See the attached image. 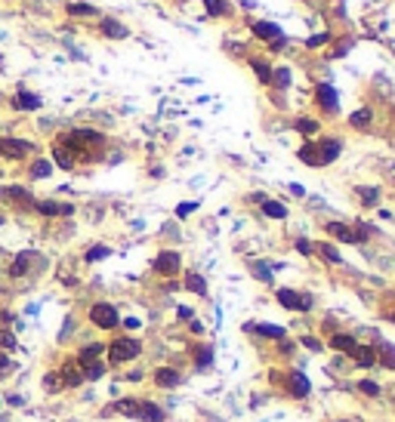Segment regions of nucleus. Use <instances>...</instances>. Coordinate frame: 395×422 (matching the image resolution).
Here are the masks:
<instances>
[{
    "instance_id": "1",
    "label": "nucleus",
    "mask_w": 395,
    "mask_h": 422,
    "mask_svg": "<svg viewBox=\"0 0 395 422\" xmlns=\"http://www.w3.org/2000/svg\"><path fill=\"white\" fill-rule=\"evenodd\" d=\"M59 145H65V148L74 154V151H84L86 145H102V133H96V130H71Z\"/></svg>"
},
{
    "instance_id": "43",
    "label": "nucleus",
    "mask_w": 395,
    "mask_h": 422,
    "mask_svg": "<svg viewBox=\"0 0 395 422\" xmlns=\"http://www.w3.org/2000/svg\"><path fill=\"white\" fill-rule=\"evenodd\" d=\"M50 170H52V167H50V160H38V163L31 167V173L38 176V179H46V176H50Z\"/></svg>"
},
{
    "instance_id": "18",
    "label": "nucleus",
    "mask_w": 395,
    "mask_h": 422,
    "mask_svg": "<svg viewBox=\"0 0 395 422\" xmlns=\"http://www.w3.org/2000/svg\"><path fill=\"white\" fill-rule=\"evenodd\" d=\"M154 382L160 385V389H173V385H179V373L170 370V367H160V370L154 373Z\"/></svg>"
},
{
    "instance_id": "16",
    "label": "nucleus",
    "mask_w": 395,
    "mask_h": 422,
    "mask_svg": "<svg viewBox=\"0 0 395 422\" xmlns=\"http://www.w3.org/2000/svg\"><path fill=\"white\" fill-rule=\"evenodd\" d=\"M370 120H374V111H370V108H358L355 114H349V126H352V130H368Z\"/></svg>"
},
{
    "instance_id": "27",
    "label": "nucleus",
    "mask_w": 395,
    "mask_h": 422,
    "mask_svg": "<svg viewBox=\"0 0 395 422\" xmlns=\"http://www.w3.org/2000/svg\"><path fill=\"white\" fill-rule=\"evenodd\" d=\"M330 345L336 348V352H346V355H352V352H355V339H352V336H346V333H336V336L330 339Z\"/></svg>"
},
{
    "instance_id": "35",
    "label": "nucleus",
    "mask_w": 395,
    "mask_h": 422,
    "mask_svg": "<svg viewBox=\"0 0 395 422\" xmlns=\"http://www.w3.org/2000/svg\"><path fill=\"white\" fill-rule=\"evenodd\" d=\"M358 197H362L368 207H374L376 200H380V188H374V185H362V188H358Z\"/></svg>"
},
{
    "instance_id": "56",
    "label": "nucleus",
    "mask_w": 395,
    "mask_h": 422,
    "mask_svg": "<svg viewBox=\"0 0 395 422\" xmlns=\"http://www.w3.org/2000/svg\"><path fill=\"white\" fill-rule=\"evenodd\" d=\"M0 222H4V219H0Z\"/></svg>"
},
{
    "instance_id": "33",
    "label": "nucleus",
    "mask_w": 395,
    "mask_h": 422,
    "mask_svg": "<svg viewBox=\"0 0 395 422\" xmlns=\"http://www.w3.org/2000/svg\"><path fill=\"white\" fill-rule=\"evenodd\" d=\"M139 404L142 401H133V398H124V401H118V413H124V416H139Z\"/></svg>"
},
{
    "instance_id": "24",
    "label": "nucleus",
    "mask_w": 395,
    "mask_h": 422,
    "mask_svg": "<svg viewBox=\"0 0 395 422\" xmlns=\"http://www.w3.org/2000/svg\"><path fill=\"white\" fill-rule=\"evenodd\" d=\"M268 86H275V89H287L290 86V68L281 65V68H272V83Z\"/></svg>"
},
{
    "instance_id": "11",
    "label": "nucleus",
    "mask_w": 395,
    "mask_h": 422,
    "mask_svg": "<svg viewBox=\"0 0 395 422\" xmlns=\"http://www.w3.org/2000/svg\"><path fill=\"white\" fill-rule=\"evenodd\" d=\"M99 28H102L105 37H114V40H127V37H130L127 25H120L118 19H102V22H99Z\"/></svg>"
},
{
    "instance_id": "30",
    "label": "nucleus",
    "mask_w": 395,
    "mask_h": 422,
    "mask_svg": "<svg viewBox=\"0 0 395 422\" xmlns=\"http://www.w3.org/2000/svg\"><path fill=\"white\" fill-rule=\"evenodd\" d=\"M28 262H31V253H19L16 262L10 265V274H12V278H22V274L28 271Z\"/></svg>"
},
{
    "instance_id": "4",
    "label": "nucleus",
    "mask_w": 395,
    "mask_h": 422,
    "mask_svg": "<svg viewBox=\"0 0 395 422\" xmlns=\"http://www.w3.org/2000/svg\"><path fill=\"white\" fill-rule=\"evenodd\" d=\"M90 321H93L96 327H102V330H112V327H118V311L108 302H96L93 308H90Z\"/></svg>"
},
{
    "instance_id": "12",
    "label": "nucleus",
    "mask_w": 395,
    "mask_h": 422,
    "mask_svg": "<svg viewBox=\"0 0 395 422\" xmlns=\"http://www.w3.org/2000/svg\"><path fill=\"white\" fill-rule=\"evenodd\" d=\"M204 6L210 19H232V12H235L228 0H204Z\"/></svg>"
},
{
    "instance_id": "41",
    "label": "nucleus",
    "mask_w": 395,
    "mask_h": 422,
    "mask_svg": "<svg viewBox=\"0 0 395 422\" xmlns=\"http://www.w3.org/2000/svg\"><path fill=\"white\" fill-rule=\"evenodd\" d=\"M194 210H198V200H186V204H179V207H176V216H179V219H188Z\"/></svg>"
},
{
    "instance_id": "32",
    "label": "nucleus",
    "mask_w": 395,
    "mask_h": 422,
    "mask_svg": "<svg viewBox=\"0 0 395 422\" xmlns=\"http://www.w3.org/2000/svg\"><path fill=\"white\" fill-rule=\"evenodd\" d=\"M186 287H188L192 293H198V296H207V281L201 278V274H188V278H186Z\"/></svg>"
},
{
    "instance_id": "47",
    "label": "nucleus",
    "mask_w": 395,
    "mask_h": 422,
    "mask_svg": "<svg viewBox=\"0 0 395 422\" xmlns=\"http://www.w3.org/2000/svg\"><path fill=\"white\" fill-rule=\"evenodd\" d=\"M213 361V355H210V348H201V355H194V364L198 367H207Z\"/></svg>"
},
{
    "instance_id": "57",
    "label": "nucleus",
    "mask_w": 395,
    "mask_h": 422,
    "mask_svg": "<svg viewBox=\"0 0 395 422\" xmlns=\"http://www.w3.org/2000/svg\"><path fill=\"white\" fill-rule=\"evenodd\" d=\"M340 3H343V0H340Z\"/></svg>"
},
{
    "instance_id": "9",
    "label": "nucleus",
    "mask_w": 395,
    "mask_h": 422,
    "mask_svg": "<svg viewBox=\"0 0 395 422\" xmlns=\"http://www.w3.org/2000/svg\"><path fill=\"white\" fill-rule=\"evenodd\" d=\"M250 31H254V37H256V40H262V43H272L275 37H281V34H284L275 22H268V19L254 22V25H250Z\"/></svg>"
},
{
    "instance_id": "31",
    "label": "nucleus",
    "mask_w": 395,
    "mask_h": 422,
    "mask_svg": "<svg viewBox=\"0 0 395 422\" xmlns=\"http://www.w3.org/2000/svg\"><path fill=\"white\" fill-rule=\"evenodd\" d=\"M330 37H334V34H330L328 28H324V31H315L312 37L306 40V46H309V49H321V46H328V43H330Z\"/></svg>"
},
{
    "instance_id": "15",
    "label": "nucleus",
    "mask_w": 395,
    "mask_h": 422,
    "mask_svg": "<svg viewBox=\"0 0 395 422\" xmlns=\"http://www.w3.org/2000/svg\"><path fill=\"white\" fill-rule=\"evenodd\" d=\"M352 358H355V364H358V367H374V364H376V352H374L370 345H355Z\"/></svg>"
},
{
    "instance_id": "38",
    "label": "nucleus",
    "mask_w": 395,
    "mask_h": 422,
    "mask_svg": "<svg viewBox=\"0 0 395 422\" xmlns=\"http://www.w3.org/2000/svg\"><path fill=\"white\" fill-rule=\"evenodd\" d=\"M108 253H112V250L102 247V244H99V247H90V250H86V262H99V259H105Z\"/></svg>"
},
{
    "instance_id": "49",
    "label": "nucleus",
    "mask_w": 395,
    "mask_h": 422,
    "mask_svg": "<svg viewBox=\"0 0 395 422\" xmlns=\"http://www.w3.org/2000/svg\"><path fill=\"white\" fill-rule=\"evenodd\" d=\"M300 342L306 345V348H312V352H321V342H318V339H312V336H302Z\"/></svg>"
},
{
    "instance_id": "36",
    "label": "nucleus",
    "mask_w": 395,
    "mask_h": 422,
    "mask_svg": "<svg viewBox=\"0 0 395 422\" xmlns=\"http://www.w3.org/2000/svg\"><path fill=\"white\" fill-rule=\"evenodd\" d=\"M102 352H105L102 345H86L84 352H80V364H84V367H86V364H93V361H96V358H99Z\"/></svg>"
},
{
    "instance_id": "26",
    "label": "nucleus",
    "mask_w": 395,
    "mask_h": 422,
    "mask_svg": "<svg viewBox=\"0 0 395 422\" xmlns=\"http://www.w3.org/2000/svg\"><path fill=\"white\" fill-rule=\"evenodd\" d=\"M315 253L321 256V259H328L330 265H340V262H343V256L336 253V247H334V244H318V247H315Z\"/></svg>"
},
{
    "instance_id": "23",
    "label": "nucleus",
    "mask_w": 395,
    "mask_h": 422,
    "mask_svg": "<svg viewBox=\"0 0 395 422\" xmlns=\"http://www.w3.org/2000/svg\"><path fill=\"white\" fill-rule=\"evenodd\" d=\"M290 392H294L296 398H306V395L312 392V385H309V379L302 376V373H290Z\"/></svg>"
},
{
    "instance_id": "39",
    "label": "nucleus",
    "mask_w": 395,
    "mask_h": 422,
    "mask_svg": "<svg viewBox=\"0 0 395 422\" xmlns=\"http://www.w3.org/2000/svg\"><path fill=\"white\" fill-rule=\"evenodd\" d=\"M102 373H105V367H102V364H96V361L84 367V379H102Z\"/></svg>"
},
{
    "instance_id": "3",
    "label": "nucleus",
    "mask_w": 395,
    "mask_h": 422,
    "mask_svg": "<svg viewBox=\"0 0 395 422\" xmlns=\"http://www.w3.org/2000/svg\"><path fill=\"white\" fill-rule=\"evenodd\" d=\"M315 102L321 111H328V114H336L340 111V96H336V89L330 83H318L315 86Z\"/></svg>"
},
{
    "instance_id": "42",
    "label": "nucleus",
    "mask_w": 395,
    "mask_h": 422,
    "mask_svg": "<svg viewBox=\"0 0 395 422\" xmlns=\"http://www.w3.org/2000/svg\"><path fill=\"white\" fill-rule=\"evenodd\" d=\"M380 361L389 367V370H395V345H386L383 352H380Z\"/></svg>"
},
{
    "instance_id": "34",
    "label": "nucleus",
    "mask_w": 395,
    "mask_h": 422,
    "mask_svg": "<svg viewBox=\"0 0 395 422\" xmlns=\"http://www.w3.org/2000/svg\"><path fill=\"white\" fill-rule=\"evenodd\" d=\"M0 194H4V197H12V200H22L25 207H34V200H31V194H28L25 188H4Z\"/></svg>"
},
{
    "instance_id": "21",
    "label": "nucleus",
    "mask_w": 395,
    "mask_h": 422,
    "mask_svg": "<svg viewBox=\"0 0 395 422\" xmlns=\"http://www.w3.org/2000/svg\"><path fill=\"white\" fill-rule=\"evenodd\" d=\"M262 216H268V219H287V207L281 204V200H262Z\"/></svg>"
},
{
    "instance_id": "20",
    "label": "nucleus",
    "mask_w": 395,
    "mask_h": 422,
    "mask_svg": "<svg viewBox=\"0 0 395 422\" xmlns=\"http://www.w3.org/2000/svg\"><path fill=\"white\" fill-rule=\"evenodd\" d=\"M59 376H62V385H80L84 382V370H80V367H74V364H65Z\"/></svg>"
},
{
    "instance_id": "55",
    "label": "nucleus",
    "mask_w": 395,
    "mask_h": 422,
    "mask_svg": "<svg viewBox=\"0 0 395 422\" xmlns=\"http://www.w3.org/2000/svg\"><path fill=\"white\" fill-rule=\"evenodd\" d=\"M340 422H349V419H340Z\"/></svg>"
},
{
    "instance_id": "17",
    "label": "nucleus",
    "mask_w": 395,
    "mask_h": 422,
    "mask_svg": "<svg viewBox=\"0 0 395 422\" xmlns=\"http://www.w3.org/2000/svg\"><path fill=\"white\" fill-rule=\"evenodd\" d=\"M296 157H300L302 163H306V167H321V163H318V148H315V142H306V145H300Z\"/></svg>"
},
{
    "instance_id": "8",
    "label": "nucleus",
    "mask_w": 395,
    "mask_h": 422,
    "mask_svg": "<svg viewBox=\"0 0 395 422\" xmlns=\"http://www.w3.org/2000/svg\"><path fill=\"white\" fill-rule=\"evenodd\" d=\"M179 265H182V259H179V253H173V250L158 253V259H154V271L164 274V278H173V274L179 271Z\"/></svg>"
},
{
    "instance_id": "6",
    "label": "nucleus",
    "mask_w": 395,
    "mask_h": 422,
    "mask_svg": "<svg viewBox=\"0 0 395 422\" xmlns=\"http://www.w3.org/2000/svg\"><path fill=\"white\" fill-rule=\"evenodd\" d=\"M324 231H328L330 237H336V241H343V244H362V241H364V237L358 234L355 225H343V222H328Z\"/></svg>"
},
{
    "instance_id": "19",
    "label": "nucleus",
    "mask_w": 395,
    "mask_h": 422,
    "mask_svg": "<svg viewBox=\"0 0 395 422\" xmlns=\"http://www.w3.org/2000/svg\"><path fill=\"white\" fill-rule=\"evenodd\" d=\"M139 419H146V422H160V419H164V410L154 407L152 401H142V404H139Z\"/></svg>"
},
{
    "instance_id": "53",
    "label": "nucleus",
    "mask_w": 395,
    "mask_h": 422,
    "mask_svg": "<svg viewBox=\"0 0 395 422\" xmlns=\"http://www.w3.org/2000/svg\"><path fill=\"white\" fill-rule=\"evenodd\" d=\"M10 370V361H0V373H6Z\"/></svg>"
},
{
    "instance_id": "29",
    "label": "nucleus",
    "mask_w": 395,
    "mask_h": 422,
    "mask_svg": "<svg viewBox=\"0 0 395 422\" xmlns=\"http://www.w3.org/2000/svg\"><path fill=\"white\" fill-rule=\"evenodd\" d=\"M16 105H19V108H25V111H34V108H40V96L25 93V89H22V93L16 96Z\"/></svg>"
},
{
    "instance_id": "48",
    "label": "nucleus",
    "mask_w": 395,
    "mask_h": 422,
    "mask_svg": "<svg viewBox=\"0 0 395 422\" xmlns=\"http://www.w3.org/2000/svg\"><path fill=\"white\" fill-rule=\"evenodd\" d=\"M284 46H287V37H284V34H281V37H275L272 43H268V49H272V52H281Z\"/></svg>"
},
{
    "instance_id": "2",
    "label": "nucleus",
    "mask_w": 395,
    "mask_h": 422,
    "mask_svg": "<svg viewBox=\"0 0 395 422\" xmlns=\"http://www.w3.org/2000/svg\"><path fill=\"white\" fill-rule=\"evenodd\" d=\"M315 148H318V163L321 167H330V163L340 157V151H343V142L334 139V136H324L321 142H315Z\"/></svg>"
},
{
    "instance_id": "37",
    "label": "nucleus",
    "mask_w": 395,
    "mask_h": 422,
    "mask_svg": "<svg viewBox=\"0 0 395 422\" xmlns=\"http://www.w3.org/2000/svg\"><path fill=\"white\" fill-rule=\"evenodd\" d=\"M296 130H300L302 136H315V133L321 130V126H318L315 120H309V117H302V120H296Z\"/></svg>"
},
{
    "instance_id": "28",
    "label": "nucleus",
    "mask_w": 395,
    "mask_h": 422,
    "mask_svg": "<svg viewBox=\"0 0 395 422\" xmlns=\"http://www.w3.org/2000/svg\"><path fill=\"white\" fill-rule=\"evenodd\" d=\"M68 15H78V19H90V15H99L96 6L90 3H68Z\"/></svg>"
},
{
    "instance_id": "5",
    "label": "nucleus",
    "mask_w": 395,
    "mask_h": 422,
    "mask_svg": "<svg viewBox=\"0 0 395 422\" xmlns=\"http://www.w3.org/2000/svg\"><path fill=\"white\" fill-rule=\"evenodd\" d=\"M112 364H124V361H133L136 355H139V342L136 339H118V342H112Z\"/></svg>"
},
{
    "instance_id": "40",
    "label": "nucleus",
    "mask_w": 395,
    "mask_h": 422,
    "mask_svg": "<svg viewBox=\"0 0 395 422\" xmlns=\"http://www.w3.org/2000/svg\"><path fill=\"white\" fill-rule=\"evenodd\" d=\"M254 274H256V278L260 281H272V265H266V262H254Z\"/></svg>"
},
{
    "instance_id": "44",
    "label": "nucleus",
    "mask_w": 395,
    "mask_h": 422,
    "mask_svg": "<svg viewBox=\"0 0 395 422\" xmlns=\"http://www.w3.org/2000/svg\"><path fill=\"white\" fill-rule=\"evenodd\" d=\"M0 348H6V352H16V336L6 333V330H0Z\"/></svg>"
},
{
    "instance_id": "54",
    "label": "nucleus",
    "mask_w": 395,
    "mask_h": 422,
    "mask_svg": "<svg viewBox=\"0 0 395 422\" xmlns=\"http://www.w3.org/2000/svg\"><path fill=\"white\" fill-rule=\"evenodd\" d=\"M389 321H392V324H395V311H392V315H389Z\"/></svg>"
},
{
    "instance_id": "51",
    "label": "nucleus",
    "mask_w": 395,
    "mask_h": 422,
    "mask_svg": "<svg viewBox=\"0 0 395 422\" xmlns=\"http://www.w3.org/2000/svg\"><path fill=\"white\" fill-rule=\"evenodd\" d=\"M290 194H296V197H302V194H306V188H302V185H296V182H294V185H290Z\"/></svg>"
},
{
    "instance_id": "22",
    "label": "nucleus",
    "mask_w": 395,
    "mask_h": 422,
    "mask_svg": "<svg viewBox=\"0 0 395 422\" xmlns=\"http://www.w3.org/2000/svg\"><path fill=\"white\" fill-rule=\"evenodd\" d=\"M247 330H256L260 336H268V339H284V327L278 324H250Z\"/></svg>"
},
{
    "instance_id": "7",
    "label": "nucleus",
    "mask_w": 395,
    "mask_h": 422,
    "mask_svg": "<svg viewBox=\"0 0 395 422\" xmlns=\"http://www.w3.org/2000/svg\"><path fill=\"white\" fill-rule=\"evenodd\" d=\"M278 302L284 308H290V311H309L312 308V296H300L296 290H278Z\"/></svg>"
},
{
    "instance_id": "14",
    "label": "nucleus",
    "mask_w": 395,
    "mask_h": 422,
    "mask_svg": "<svg viewBox=\"0 0 395 422\" xmlns=\"http://www.w3.org/2000/svg\"><path fill=\"white\" fill-rule=\"evenodd\" d=\"M250 68H254V74H256V80L262 83V86H268V83H272V65H268L266 59H250Z\"/></svg>"
},
{
    "instance_id": "50",
    "label": "nucleus",
    "mask_w": 395,
    "mask_h": 422,
    "mask_svg": "<svg viewBox=\"0 0 395 422\" xmlns=\"http://www.w3.org/2000/svg\"><path fill=\"white\" fill-rule=\"evenodd\" d=\"M46 389H50V392L62 389V379H56V373H50V376H46Z\"/></svg>"
},
{
    "instance_id": "46",
    "label": "nucleus",
    "mask_w": 395,
    "mask_h": 422,
    "mask_svg": "<svg viewBox=\"0 0 395 422\" xmlns=\"http://www.w3.org/2000/svg\"><path fill=\"white\" fill-rule=\"evenodd\" d=\"M362 392H364V395H370V398H376V395H380V385L370 382V379H364V382H362Z\"/></svg>"
},
{
    "instance_id": "13",
    "label": "nucleus",
    "mask_w": 395,
    "mask_h": 422,
    "mask_svg": "<svg viewBox=\"0 0 395 422\" xmlns=\"http://www.w3.org/2000/svg\"><path fill=\"white\" fill-rule=\"evenodd\" d=\"M34 210L44 213V216H68V213H74L71 204H56V200H40V204H34Z\"/></svg>"
},
{
    "instance_id": "10",
    "label": "nucleus",
    "mask_w": 395,
    "mask_h": 422,
    "mask_svg": "<svg viewBox=\"0 0 395 422\" xmlns=\"http://www.w3.org/2000/svg\"><path fill=\"white\" fill-rule=\"evenodd\" d=\"M31 151L28 142H19V139H0V157H25Z\"/></svg>"
},
{
    "instance_id": "52",
    "label": "nucleus",
    "mask_w": 395,
    "mask_h": 422,
    "mask_svg": "<svg viewBox=\"0 0 395 422\" xmlns=\"http://www.w3.org/2000/svg\"><path fill=\"white\" fill-rule=\"evenodd\" d=\"M124 327H130V330H136V327H139V321H136V318H127V321H124Z\"/></svg>"
},
{
    "instance_id": "45",
    "label": "nucleus",
    "mask_w": 395,
    "mask_h": 422,
    "mask_svg": "<svg viewBox=\"0 0 395 422\" xmlns=\"http://www.w3.org/2000/svg\"><path fill=\"white\" fill-rule=\"evenodd\" d=\"M296 250H300L302 256H315V247L306 241V237H296Z\"/></svg>"
},
{
    "instance_id": "25",
    "label": "nucleus",
    "mask_w": 395,
    "mask_h": 422,
    "mask_svg": "<svg viewBox=\"0 0 395 422\" xmlns=\"http://www.w3.org/2000/svg\"><path fill=\"white\" fill-rule=\"evenodd\" d=\"M52 160H56L62 170H71V167H74V157H71V151L65 148V145H56V148H52Z\"/></svg>"
}]
</instances>
